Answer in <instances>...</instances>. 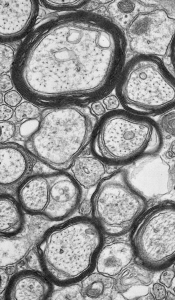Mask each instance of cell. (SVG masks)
I'll use <instances>...</instances> for the list:
<instances>
[{
  "mask_svg": "<svg viewBox=\"0 0 175 300\" xmlns=\"http://www.w3.org/2000/svg\"><path fill=\"white\" fill-rule=\"evenodd\" d=\"M66 18L36 48L27 64L26 82L43 95L88 100L106 96L124 66V32L100 14Z\"/></svg>",
  "mask_w": 175,
  "mask_h": 300,
  "instance_id": "1",
  "label": "cell"
},
{
  "mask_svg": "<svg viewBox=\"0 0 175 300\" xmlns=\"http://www.w3.org/2000/svg\"><path fill=\"white\" fill-rule=\"evenodd\" d=\"M103 244V232L94 220L77 217L48 230L36 246V256L46 277L66 286L92 272Z\"/></svg>",
  "mask_w": 175,
  "mask_h": 300,
  "instance_id": "2",
  "label": "cell"
},
{
  "mask_svg": "<svg viewBox=\"0 0 175 300\" xmlns=\"http://www.w3.org/2000/svg\"><path fill=\"white\" fill-rule=\"evenodd\" d=\"M40 117L26 148L56 170L68 169L92 138L96 116L88 106L68 105L46 110Z\"/></svg>",
  "mask_w": 175,
  "mask_h": 300,
  "instance_id": "3",
  "label": "cell"
},
{
  "mask_svg": "<svg viewBox=\"0 0 175 300\" xmlns=\"http://www.w3.org/2000/svg\"><path fill=\"white\" fill-rule=\"evenodd\" d=\"M162 145V132L153 120L128 111L114 110L97 124L91 150L104 164L121 166L157 154Z\"/></svg>",
  "mask_w": 175,
  "mask_h": 300,
  "instance_id": "4",
  "label": "cell"
},
{
  "mask_svg": "<svg viewBox=\"0 0 175 300\" xmlns=\"http://www.w3.org/2000/svg\"><path fill=\"white\" fill-rule=\"evenodd\" d=\"M118 98L129 112L146 116L174 108V76L159 57L137 55L124 66L116 84Z\"/></svg>",
  "mask_w": 175,
  "mask_h": 300,
  "instance_id": "5",
  "label": "cell"
},
{
  "mask_svg": "<svg viewBox=\"0 0 175 300\" xmlns=\"http://www.w3.org/2000/svg\"><path fill=\"white\" fill-rule=\"evenodd\" d=\"M90 201L93 220L110 236H120L132 228L147 206L146 201L129 184L124 170L104 178Z\"/></svg>",
  "mask_w": 175,
  "mask_h": 300,
  "instance_id": "6",
  "label": "cell"
},
{
  "mask_svg": "<svg viewBox=\"0 0 175 300\" xmlns=\"http://www.w3.org/2000/svg\"><path fill=\"white\" fill-rule=\"evenodd\" d=\"M131 245L140 264L150 270L172 265L175 257V206L166 202L144 212L132 228Z\"/></svg>",
  "mask_w": 175,
  "mask_h": 300,
  "instance_id": "7",
  "label": "cell"
},
{
  "mask_svg": "<svg viewBox=\"0 0 175 300\" xmlns=\"http://www.w3.org/2000/svg\"><path fill=\"white\" fill-rule=\"evenodd\" d=\"M18 196L20 206L28 214L60 221L78 208L82 192L72 176L58 171L29 177L19 187Z\"/></svg>",
  "mask_w": 175,
  "mask_h": 300,
  "instance_id": "8",
  "label": "cell"
},
{
  "mask_svg": "<svg viewBox=\"0 0 175 300\" xmlns=\"http://www.w3.org/2000/svg\"><path fill=\"white\" fill-rule=\"evenodd\" d=\"M158 2L156 8L138 14L124 30L129 48L138 55L163 57L174 40L173 2Z\"/></svg>",
  "mask_w": 175,
  "mask_h": 300,
  "instance_id": "9",
  "label": "cell"
},
{
  "mask_svg": "<svg viewBox=\"0 0 175 300\" xmlns=\"http://www.w3.org/2000/svg\"><path fill=\"white\" fill-rule=\"evenodd\" d=\"M124 172L130 186L146 202L163 198L174 190L170 166L157 154L133 162Z\"/></svg>",
  "mask_w": 175,
  "mask_h": 300,
  "instance_id": "10",
  "label": "cell"
},
{
  "mask_svg": "<svg viewBox=\"0 0 175 300\" xmlns=\"http://www.w3.org/2000/svg\"><path fill=\"white\" fill-rule=\"evenodd\" d=\"M53 291L50 280L38 272L24 270L16 274L8 284L5 298L9 300H43Z\"/></svg>",
  "mask_w": 175,
  "mask_h": 300,
  "instance_id": "11",
  "label": "cell"
},
{
  "mask_svg": "<svg viewBox=\"0 0 175 300\" xmlns=\"http://www.w3.org/2000/svg\"><path fill=\"white\" fill-rule=\"evenodd\" d=\"M116 279V288L124 300H154L150 286L152 270L140 264H130Z\"/></svg>",
  "mask_w": 175,
  "mask_h": 300,
  "instance_id": "12",
  "label": "cell"
},
{
  "mask_svg": "<svg viewBox=\"0 0 175 300\" xmlns=\"http://www.w3.org/2000/svg\"><path fill=\"white\" fill-rule=\"evenodd\" d=\"M33 10L32 0H0V40L19 36L29 24Z\"/></svg>",
  "mask_w": 175,
  "mask_h": 300,
  "instance_id": "13",
  "label": "cell"
},
{
  "mask_svg": "<svg viewBox=\"0 0 175 300\" xmlns=\"http://www.w3.org/2000/svg\"><path fill=\"white\" fill-rule=\"evenodd\" d=\"M31 164L26 150L18 144H0V186H11L20 181Z\"/></svg>",
  "mask_w": 175,
  "mask_h": 300,
  "instance_id": "14",
  "label": "cell"
},
{
  "mask_svg": "<svg viewBox=\"0 0 175 300\" xmlns=\"http://www.w3.org/2000/svg\"><path fill=\"white\" fill-rule=\"evenodd\" d=\"M134 254L132 245L126 241H117L102 246L96 262L97 272L108 276H118L131 264Z\"/></svg>",
  "mask_w": 175,
  "mask_h": 300,
  "instance_id": "15",
  "label": "cell"
},
{
  "mask_svg": "<svg viewBox=\"0 0 175 300\" xmlns=\"http://www.w3.org/2000/svg\"><path fill=\"white\" fill-rule=\"evenodd\" d=\"M70 168L74 179L85 188L98 185L106 173L104 163L94 155L78 156Z\"/></svg>",
  "mask_w": 175,
  "mask_h": 300,
  "instance_id": "16",
  "label": "cell"
},
{
  "mask_svg": "<svg viewBox=\"0 0 175 300\" xmlns=\"http://www.w3.org/2000/svg\"><path fill=\"white\" fill-rule=\"evenodd\" d=\"M24 216L21 206L14 198L0 195V238L16 236L22 229Z\"/></svg>",
  "mask_w": 175,
  "mask_h": 300,
  "instance_id": "17",
  "label": "cell"
},
{
  "mask_svg": "<svg viewBox=\"0 0 175 300\" xmlns=\"http://www.w3.org/2000/svg\"><path fill=\"white\" fill-rule=\"evenodd\" d=\"M81 288L84 298L92 300L122 299L116 288L114 277L100 273H90L82 280Z\"/></svg>",
  "mask_w": 175,
  "mask_h": 300,
  "instance_id": "18",
  "label": "cell"
},
{
  "mask_svg": "<svg viewBox=\"0 0 175 300\" xmlns=\"http://www.w3.org/2000/svg\"><path fill=\"white\" fill-rule=\"evenodd\" d=\"M148 0H114L110 2L107 12L112 20L123 30L138 14L157 6L156 2Z\"/></svg>",
  "mask_w": 175,
  "mask_h": 300,
  "instance_id": "19",
  "label": "cell"
},
{
  "mask_svg": "<svg viewBox=\"0 0 175 300\" xmlns=\"http://www.w3.org/2000/svg\"><path fill=\"white\" fill-rule=\"evenodd\" d=\"M40 109L32 103L25 101L20 102L14 110V118L18 122L24 119L36 120L40 117Z\"/></svg>",
  "mask_w": 175,
  "mask_h": 300,
  "instance_id": "20",
  "label": "cell"
},
{
  "mask_svg": "<svg viewBox=\"0 0 175 300\" xmlns=\"http://www.w3.org/2000/svg\"><path fill=\"white\" fill-rule=\"evenodd\" d=\"M14 53L10 46L0 42V75L7 74L12 68Z\"/></svg>",
  "mask_w": 175,
  "mask_h": 300,
  "instance_id": "21",
  "label": "cell"
},
{
  "mask_svg": "<svg viewBox=\"0 0 175 300\" xmlns=\"http://www.w3.org/2000/svg\"><path fill=\"white\" fill-rule=\"evenodd\" d=\"M56 299L60 300H84V296L82 292L80 285L72 284L66 285L58 290L55 294Z\"/></svg>",
  "mask_w": 175,
  "mask_h": 300,
  "instance_id": "22",
  "label": "cell"
},
{
  "mask_svg": "<svg viewBox=\"0 0 175 300\" xmlns=\"http://www.w3.org/2000/svg\"><path fill=\"white\" fill-rule=\"evenodd\" d=\"M160 128L168 135L175 134V112L174 108L163 113L158 120Z\"/></svg>",
  "mask_w": 175,
  "mask_h": 300,
  "instance_id": "23",
  "label": "cell"
},
{
  "mask_svg": "<svg viewBox=\"0 0 175 300\" xmlns=\"http://www.w3.org/2000/svg\"><path fill=\"white\" fill-rule=\"evenodd\" d=\"M16 126L12 122H0V144L8 142L16 136Z\"/></svg>",
  "mask_w": 175,
  "mask_h": 300,
  "instance_id": "24",
  "label": "cell"
},
{
  "mask_svg": "<svg viewBox=\"0 0 175 300\" xmlns=\"http://www.w3.org/2000/svg\"><path fill=\"white\" fill-rule=\"evenodd\" d=\"M22 98L16 90H10L4 95V101L6 105L11 108H16L22 101Z\"/></svg>",
  "mask_w": 175,
  "mask_h": 300,
  "instance_id": "25",
  "label": "cell"
},
{
  "mask_svg": "<svg viewBox=\"0 0 175 300\" xmlns=\"http://www.w3.org/2000/svg\"><path fill=\"white\" fill-rule=\"evenodd\" d=\"M32 170L34 174L39 175L50 174L60 171L41 160L36 162L32 166Z\"/></svg>",
  "mask_w": 175,
  "mask_h": 300,
  "instance_id": "26",
  "label": "cell"
},
{
  "mask_svg": "<svg viewBox=\"0 0 175 300\" xmlns=\"http://www.w3.org/2000/svg\"><path fill=\"white\" fill-rule=\"evenodd\" d=\"M174 279V271L173 270H166L163 271L160 276L159 282L165 287L172 286V280Z\"/></svg>",
  "mask_w": 175,
  "mask_h": 300,
  "instance_id": "27",
  "label": "cell"
},
{
  "mask_svg": "<svg viewBox=\"0 0 175 300\" xmlns=\"http://www.w3.org/2000/svg\"><path fill=\"white\" fill-rule=\"evenodd\" d=\"M14 86L12 80L8 74L0 75V92L6 93L12 90Z\"/></svg>",
  "mask_w": 175,
  "mask_h": 300,
  "instance_id": "28",
  "label": "cell"
},
{
  "mask_svg": "<svg viewBox=\"0 0 175 300\" xmlns=\"http://www.w3.org/2000/svg\"><path fill=\"white\" fill-rule=\"evenodd\" d=\"M103 104L108 110H114L117 109L120 105V100L115 95L106 96L102 100Z\"/></svg>",
  "mask_w": 175,
  "mask_h": 300,
  "instance_id": "29",
  "label": "cell"
},
{
  "mask_svg": "<svg viewBox=\"0 0 175 300\" xmlns=\"http://www.w3.org/2000/svg\"><path fill=\"white\" fill-rule=\"evenodd\" d=\"M152 290L154 299L162 300L165 298L167 292L166 287L162 284L154 283L152 285Z\"/></svg>",
  "mask_w": 175,
  "mask_h": 300,
  "instance_id": "30",
  "label": "cell"
},
{
  "mask_svg": "<svg viewBox=\"0 0 175 300\" xmlns=\"http://www.w3.org/2000/svg\"><path fill=\"white\" fill-rule=\"evenodd\" d=\"M14 110L6 104H0V122L9 121L14 116Z\"/></svg>",
  "mask_w": 175,
  "mask_h": 300,
  "instance_id": "31",
  "label": "cell"
},
{
  "mask_svg": "<svg viewBox=\"0 0 175 300\" xmlns=\"http://www.w3.org/2000/svg\"><path fill=\"white\" fill-rule=\"evenodd\" d=\"M78 208L80 214L84 215L88 214L92 212L91 201L86 199L84 200L80 203V202Z\"/></svg>",
  "mask_w": 175,
  "mask_h": 300,
  "instance_id": "32",
  "label": "cell"
},
{
  "mask_svg": "<svg viewBox=\"0 0 175 300\" xmlns=\"http://www.w3.org/2000/svg\"><path fill=\"white\" fill-rule=\"evenodd\" d=\"M90 108L92 112L96 116L102 115L106 112V108L104 104L100 101L92 102Z\"/></svg>",
  "mask_w": 175,
  "mask_h": 300,
  "instance_id": "33",
  "label": "cell"
},
{
  "mask_svg": "<svg viewBox=\"0 0 175 300\" xmlns=\"http://www.w3.org/2000/svg\"><path fill=\"white\" fill-rule=\"evenodd\" d=\"M8 281V274L6 271L0 268V294L6 288Z\"/></svg>",
  "mask_w": 175,
  "mask_h": 300,
  "instance_id": "34",
  "label": "cell"
},
{
  "mask_svg": "<svg viewBox=\"0 0 175 300\" xmlns=\"http://www.w3.org/2000/svg\"><path fill=\"white\" fill-rule=\"evenodd\" d=\"M165 298L166 300H174L175 299L174 295L172 294L170 292H166V294Z\"/></svg>",
  "mask_w": 175,
  "mask_h": 300,
  "instance_id": "35",
  "label": "cell"
},
{
  "mask_svg": "<svg viewBox=\"0 0 175 300\" xmlns=\"http://www.w3.org/2000/svg\"><path fill=\"white\" fill-rule=\"evenodd\" d=\"M4 101V95L3 94L0 92V104H2Z\"/></svg>",
  "mask_w": 175,
  "mask_h": 300,
  "instance_id": "36",
  "label": "cell"
}]
</instances>
